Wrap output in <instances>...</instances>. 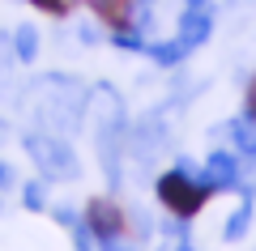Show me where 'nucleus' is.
I'll return each instance as SVG.
<instances>
[{"instance_id":"obj_1","label":"nucleus","mask_w":256,"mask_h":251,"mask_svg":"<svg viewBox=\"0 0 256 251\" xmlns=\"http://www.w3.org/2000/svg\"><path fill=\"white\" fill-rule=\"evenodd\" d=\"M158 200H162V209H166L171 217L188 222V217H196V213L205 209L210 188H205V179H196L188 166H175V171L158 175Z\"/></svg>"},{"instance_id":"obj_2","label":"nucleus","mask_w":256,"mask_h":251,"mask_svg":"<svg viewBox=\"0 0 256 251\" xmlns=\"http://www.w3.org/2000/svg\"><path fill=\"white\" fill-rule=\"evenodd\" d=\"M86 226H90V234L98 239V247H102V243L124 239V230H128V213L116 205V200L94 196L90 205H86Z\"/></svg>"},{"instance_id":"obj_3","label":"nucleus","mask_w":256,"mask_h":251,"mask_svg":"<svg viewBox=\"0 0 256 251\" xmlns=\"http://www.w3.org/2000/svg\"><path fill=\"white\" fill-rule=\"evenodd\" d=\"M26 149L38 158V166H43L47 175H73V158H68V149H64L60 141H47V136H30Z\"/></svg>"},{"instance_id":"obj_4","label":"nucleus","mask_w":256,"mask_h":251,"mask_svg":"<svg viewBox=\"0 0 256 251\" xmlns=\"http://www.w3.org/2000/svg\"><path fill=\"white\" fill-rule=\"evenodd\" d=\"M201 179H205V188H210V192L235 188V183H239V158H235V153H210Z\"/></svg>"},{"instance_id":"obj_5","label":"nucleus","mask_w":256,"mask_h":251,"mask_svg":"<svg viewBox=\"0 0 256 251\" xmlns=\"http://www.w3.org/2000/svg\"><path fill=\"white\" fill-rule=\"evenodd\" d=\"M94 13H98V21L107 30H128V26H137V0H90Z\"/></svg>"},{"instance_id":"obj_6","label":"nucleus","mask_w":256,"mask_h":251,"mask_svg":"<svg viewBox=\"0 0 256 251\" xmlns=\"http://www.w3.org/2000/svg\"><path fill=\"white\" fill-rule=\"evenodd\" d=\"M210 13L205 9H184V17H180V30H175V38H180L184 47H188V51H196V47L205 43V38H210Z\"/></svg>"},{"instance_id":"obj_7","label":"nucleus","mask_w":256,"mask_h":251,"mask_svg":"<svg viewBox=\"0 0 256 251\" xmlns=\"http://www.w3.org/2000/svg\"><path fill=\"white\" fill-rule=\"evenodd\" d=\"M230 136H235V149L239 153H256V119H235L230 124Z\"/></svg>"},{"instance_id":"obj_8","label":"nucleus","mask_w":256,"mask_h":251,"mask_svg":"<svg viewBox=\"0 0 256 251\" xmlns=\"http://www.w3.org/2000/svg\"><path fill=\"white\" fill-rule=\"evenodd\" d=\"M248 222H252V196H244L239 213H230V217H226V239H230V243L244 239V234H248Z\"/></svg>"},{"instance_id":"obj_9","label":"nucleus","mask_w":256,"mask_h":251,"mask_svg":"<svg viewBox=\"0 0 256 251\" xmlns=\"http://www.w3.org/2000/svg\"><path fill=\"white\" fill-rule=\"evenodd\" d=\"M150 55H154L158 64H180L184 55H188V47H184L180 38H171V43H154V47H150Z\"/></svg>"},{"instance_id":"obj_10","label":"nucleus","mask_w":256,"mask_h":251,"mask_svg":"<svg viewBox=\"0 0 256 251\" xmlns=\"http://www.w3.org/2000/svg\"><path fill=\"white\" fill-rule=\"evenodd\" d=\"M34 55H38V30L22 26L18 30V60H34Z\"/></svg>"},{"instance_id":"obj_11","label":"nucleus","mask_w":256,"mask_h":251,"mask_svg":"<svg viewBox=\"0 0 256 251\" xmlns=\"http://www.w3.org/2000/svg\"><path fill=\"white\" fill-rule=\"evenodd\" d=\"M38 13H47V17H64L68 13V0H30Z\"/></svg>"},{"instance_id":"obj_12","label":"nucleus","mask_w":256,"mask_h":251,"mask_svg":"<svg viewBox=\"0 0 256 251\" xmlns=\"http://www.w3.org/2000/svg\"><path fill=\"white\" fill-rule=\"evenodd\" d=\"M116 47H124V51H141L146 43H141L137 30H132V34H128V30H120V34H116Z\"/></svg>"},{"instance_id":"obj_13","label":"nucleus","mask_w":256,"mask_h":251,"mask_svg":"<svg viewBox=\"0 0 256 251\" xmlns=\"http://www.w3.org/2000/svg\"><path fill=\"white\" fill-rule=\"evenodd\" d=\"M90 239H94V234H90V226H86V222H77V226H73V243H77V251H94V247H90Z\"/></svg>"},{"instance_id":"obj_14","label":"nucleus","mask_w":256,"mask_h":251,"mask_svg":"<svg viewBox=\"0 0 256 251\" xmlns=\"http://www.w3.org/2000/svg\"><path fill=\"white\" fill-rule=\"evenodd\" d=\"M22 200H26V209H43V188H38V183H26Z\"/></svg>"},{"instance_id":"obj_15","label":"nucleus","mask_w":256,"mask_h":251,"mask_svg":"<svg viewBox=\"0 0 256 251\" xmlns=\"http://www.w3.org/2000/svg\"><path fill=\"white\" fill-rule=\"evenodd\" d=\"M244 115H248V119H256V77H252V85H248V98H244Z\"/></svg>"},{"instance_id":"obj_16","label":"nucleus","mask_w":256,"mask_h":251,"mask_svg":"<svg viewBox=\"0 0 256 251\" xmlns=\"http://www.w3.org/2000/svg\"><path fill=\"white\" fill-rule=\"evenodd\" d=\"M98 251H137V243H128V239H116V243H102Z\"/></svg>"},{"instance_id":"obj_17","label":"nucleus","mask_w":256,"mask_h":251,"mask_svg":"<svg viewBox=\"0 0 256 251\" xmlns=\"http://www.w3.org/2000/svg\"><path fill=\"white\" fill-rule=\"evenodd\" d=\"M4 183H9V166H4V162H0V188H4Z\"/></svg>"},{"instance_id":"obj_18","label":"nucleus","mask_w":256,"mask_h":251,"mask_svg":"<svg viewBox=\"0 0 256 251\" xmlns=\"http://www.w3.org/2000/svg\"><path fill=\"white\" fill-rule=\"evenodd\" d=\"M205 4H210V0H188V9H205Z\"/></svg>"},{"instance_id":"obj_19","label":"nucleus","mask_w":256,"mask_h":251,"mask_svg":"<svg viewBox=\"0 0 256 251\" xmlns=\"http://www.w3.org/2000/svg\"><path fill=\"white\" fill-rule=\"evenodd\" d=\"M180 251H192V243H188V239H184V243H180Z\"/></svg>"},{"instance_id":"obj_20","label":"nucleus","mask_w":256,"mask_h":251,"mask_svg":"<svg viewBox=\"0 0 256 251\" xmlns=\"http://www.w3.org/2000/svg\"><path fill=\"white\" fill-rule=\"evenodd\" d=\"M0 132H4V124H0Z\"/></svg>"}]
</instances>
